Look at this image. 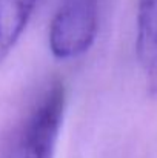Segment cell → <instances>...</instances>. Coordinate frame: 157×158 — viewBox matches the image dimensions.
I'll list each match as a JSON object with an SVG mask.
<instances>
[{
  "label": "cell",
  "mask_w": 157,
  "mask_h": 158,
  "mask_svg": "<svg viewBox=\"0 0 157 158\" xmlns=\"http://www.w3.org/2000/svg\"><path fill=\"white\" fill-rule=\"evenodd\" d=\"M66 107L60 80L46 85L14 127L3 158H55Z\"/></svg>",
  "instance_id": "1"
},
{
  "label": "cell",
  "mask_w": 157,
  "mask_h": 158,
  "mask_svg": "<svg viewBox=\"0 0 157 158\" xmlns=\"http://www.w3.org/2000/svg\"><path fill=\"white\" fill-rule=\"evenodd\" d=\"M97 32V0H63L50 23V51L57 60L77 58L89 51Z\"/></svg>",
  "instance_id": "2"
},
{
  "label": "cell",
  "mask_w": 157,
  "mask_h": 158,
  "mask_svg": "<svg viewBox=\"0 0 157 158\" xmlns=\"http://www.w3.org/2000/svg\"><path fill=\"white\" fill-rule=\"evenodd\" d=\"M136 52L146 91L157 97V0H137Z\"/></svg>",
  "instance_id": "3"
},
{
  "label": "cell",
  "mask_w": 157,
  "mask_h": 158,
  "mask_svg": "<svg viewBox=\"0 0 157 158\" xmlns=\"http://www.w3.org/2000/svg\"><path fill=\"white\" fill-rule=\"evenodd\" d=\"M37 0H0V64L23 35Z\"/></svg>",
  "instance_id": "4"
}]
</instances>
